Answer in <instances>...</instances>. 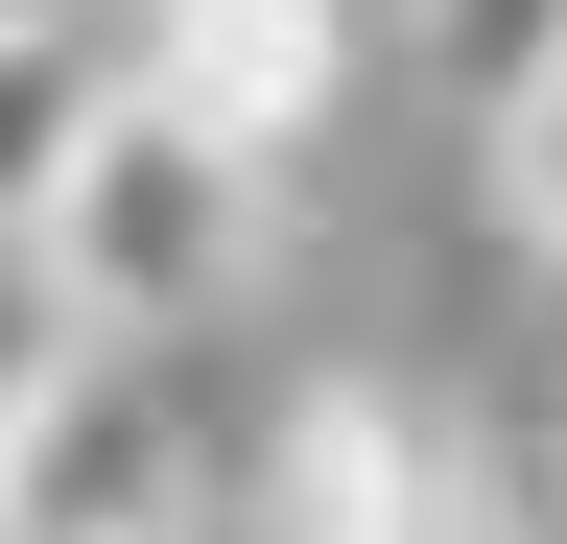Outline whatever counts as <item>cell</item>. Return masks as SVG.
Returning <instances> with one entry per match:
<instances>
[{"label":"cell","instance_id":"ba28073f","mask_svg":"<svg viewBox=\"0 0 567 544\" xmlns=\"http://www.w3.org/2000/svg\"><path fill=\"white\" fill-rule=\"evenodd\" d=\"M24 379H48V285L0 260V427H24Z\"/></svg>","mask_w":567,"mask_h":544},{"label":"cell","instance_id":"9c48e42d","mask_svg":"<svg viewBox=\"0 0 567 544\" xmlns=\"http://www.w3.org/2000/svg\"><path fill=\"white\" fill-rule=\"evenodd\" d=\"M520 544H567V402H544V497H520Z\"/></svg>","mask_w":567,"mask_h":544},{"label":"cell","instance_id":"8fae6325","mask_svg":"<svg viewBox=\"0 0 567 544\" xmlns=\"http://www.w3.org/2000/svg\"><path fill=\"white\" fill-rule=\"evenodd\" d=\"M189 544H260V521H189Z\"/></svg>","mask_w":567,"mask_h":544},{"label":"cell","instance_id":"3957f363","mask_svg":"<svg viewBox=\"0 0 567 544\" xmlns=\"http://www.w3.org/2000/svg\"><path fill=\"white\" fill-rule=\"evenodd\" d=\"M237 521H260V544H520L496 450L450 427V402H402V379H308V402H260Z\"/></svg>","mask_w":567,"mask_h":544},{"label":"cell","instance_id":"52a82bcc","mask_svg":"<svg viewBox=\"0 0 567 544\" xmlns=\"http://www.w3.org/2000/svg\"><path fill=\"white\" fill-rule=\"evenodd\" d=\"M379 24H425V72H450V95H496L520 48H567V0H379Z\"/></svg>","mask_w":567,"mask_h":544},{"label":"cell","instance_id":"7a4b0ae2","mask_svg":"<svg viewBox=\"0 0 567 544\" xmlns=\"http://www.w3.org/2000/svg\"><path fill=\"white\" fill-rule=\"evenodd\" d=\"M237 402H213V331H48L24 427H0V544H189L237 521Z\"/></svg>","mask_w":567,"mask_h":544},{"label":"cell","instance_id":"277c9868","mask_svg":"<svg viewBox=\"0 0 567 544\" xmlns=\"http://www.w3.org/2000/svg\"><path fill=\"white\" fill-rule=\"evenodd\" d=\"M354 48H379V0H118V72L166 119H213L260 189L354 119Z\"/></svg>","mask_w":567,"mask_h":544},{"label":"cell","instance_id":"30bf717a","mask_svg":"<svg viewBox=\"0 0 567 544\" xmlns=\"http://www.w3.org/2000/svg\"><path fill=\"white\" fill-rule=\"evenodd\" d=\"M0 24H118V0H0Z\"/></svg>","mask_w":567,"mask_h":544},{"label":"cell","instance_id":"5b68a950","mask_svg":"<svg viewBox=\"0 0 567 544\" xmlns=\"http://www.w3.org/2000/svg\"><path fill=\"white\" fill-rule=\"evenodd\" d=\"M95 95H118V24H0V237L48 214V166L95 143Z\"/></svg>","mask_w":567,"mask_h":544},{"label":"cell","instance_id":"8992f818","mask_svg":"<svg viewBox=\"0 0 567 544\" xmlns=\"http://www.w3.org/2000/svg\"><path fill=\"white\" fill-rule=\"evenodd\" d=\"M473 189H496V237L567 285V48H520V72L473 95Z\"/></svg>","mask_w":567,"mask_h":544},{"label":"cell","instance_id":"6da1fadb","mask_svg":"<svg viewBox=\"0 0 567 544\" xmlns=\"http://www.w3.org/2000/svg\"><path fill=\"white\" fill-rule=\"evenodd\" d=\"M48 285V331H237V285L284 260V189L213 143V119H166V95H95V143L48 166V214L0 237Z\"/></svg>","mask_w":567,"mask_h":544}]
</instances>
